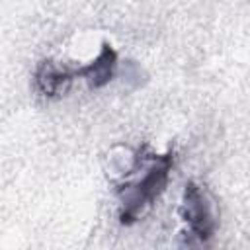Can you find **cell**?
Masks as SVG:
<instances>
[{"instance_id":"277c9868","label":"cell","mask_w":250,"mask_h":250,"mask_svg":"<svg viewBox=\"0 0 250 250\" xmlns=\"http://www.w3.org/2000/svg\"><path fill=\"white\" fill-rule=\"evenodd\" d=\"M119 66L121 62L115 47L109 41H102L98 53L88 62L76 66V70L78 78L84 80L90 90H102L119 74Z\"/></svg>"},{"instance_id":"3957f363","label":"cell","mask_w":250,"mask_h":250,"mask_svg":"<svg viewBox=\"0 0 250 250\" xmlns=\"http://www.w3.org/2000/svg\"><path fill=\"white\" fill-rule=\"evenodd\" d=\"M78 78L76 66L62 64L55 59H41L31 74V86L37 96L45 100H57L68 92L72 82Z\"/></svg>"},{"instance_id":"6da1fadb","label":"cell","mask_w":250,"mask_h":250,"mask_svg":"<svg viewBox=\"0 0 250 250\" xmlns=\"http://www.w3.org/2000/svg\"><path fill=\"white\" fill-rule=\"evenodd\" d=\"M176 166V150L170 146L164 152H152L145 146L139 164L115 184L117 217L121 225L137 223L164 195L172 170Z\"/></svg>"},{"instance_id":"7a4b0ae2","label":"cell","mask_w":250,"mask_h":250,"mask_svg":"<svg viewBox=\"0 0 250 250\" xmlns=\"http://www.w3.org/2000/svg\"><path fill=\"white\" fill-rule=\"evenodd\" d=\"M178 215L186 229L184 232L188 238V246H191L193 250H205L217 234L219 211L215 199L203 184L195 180L186 182L180 197Z\"/></svg>"}]
</instances>
